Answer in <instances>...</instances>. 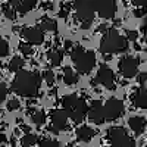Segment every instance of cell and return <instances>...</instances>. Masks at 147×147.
I'll list each match as a JSON object with an SVG mask.
<instances>
[{
  "label": "cell",
  "mask_w": 147,
  "mask_h": 147,
  "mask_svg": "<svg viewBox=\"0 0 147 147\" xmlns=\"http://www.w3.org/2000/svg\"><path fill=\"white\" fill-rule=\"evenodd\" d=\"M41 85V78L38 74L30 71H18L12 82L13 91L22 97H34L37 96Z\"/></svg>",
  "instance_id": "1"
},
{
  "label": "cell",
  "mask_w": 147,
  "mask_h": 147,
  "mask_svg": "<svg viewBox=\"0 0 147 147\" xmlns=\"http://www.w3.org/2000/svg\"><path fill=\"white\" fill-rule=\"evenodd\" d=\"M128 49V38L119 34L116 30H107L100 41V50L105 55L122 53Z\"/></svg>",
  "instance_id": "2"
},
{
  "label": "cell",
  "mask_w": 147,
  "mask_h": 147,
  "mask_svg": "<svg viewBox=\"0 0 147 147\" xmlns=\"http://www.w3.org/2000/svg\"><path fill=\"white\" fill-rule=\"evenodd\" d=\"M62 105L65 107V112L68 115V118H71L74 122H81L84 119V116L87 115V103L77 94H69L66 97H63Z\"/></svg>",
  "instance_id": "3"
},
{
  "label": "cell",
  "mask_w": 147,
  "mask_h": 147,
  "mask_svg": "<svg viewBox=\"0 0 147 147\" xmlns=\"http://www.w3.org/2000/svg\"><path fill=\"white\" fill-rule=\"evenodd\" d=\"M71 56L74 59V63H75V69L80 74H90L96 66V55L91 50H84L78 46L74 49Z\"/></svg>",
  "instance_id": "4"
},
{
  "label": "cell",
  "mask_w": 147,
  "mask_h": 147,
  "mask_svg": "<svg viewBox=\"0 0 147 147\" xmlns=\"http://www.w3.org/2000/svg\"><path fill=\"white\" fill-rule=\"evenodd\" d=\"M74 7H75V13H77L78 21L81 22V27L88 28L93 24L94 12H96L94 6H93V2L91 0H77Z\"/></svg>",
  "instance_id": "5"
},
{
  "label": "cell",
  "mask_w": 147,
  "mask_h": 147,
  "mask_svg": "<svg viewBox=\"0 0 147 147\" xmlns=\"http://www.w3.org/2000/svg\"><path fill=\"white\" fill-rule=\"evenodd\" d=\"M124 102L119 99H109L103 105V113H105V121H115L124 113Z\"/></svg>",
  "instance_id": "6"
},
{
  "label": "cell",
  "mask_w": 147,
  "mask_h": 147,
  "mask_svg": "<svg viewBox=\"0 0 147 147\" xmlns=\"http://www.w3.org/2000/svg\"><path fill=\"white\" fill-rule=\"evenodd\" d=\"M138 59L137 57H134V56H125V57H122L119 60V72L124 75L125 78H132V77H136L137 75V72H138Z\"/></svg>",
  "instance_id": "7"
},
{
  "label": "cell",
  "mask_w": 147,
  "mask_h": 147,
  "mask_svg": "<svg viewBox=\"0 0 147 147\" xmlns=\"http://www.w3.org/2000/svg\"><path fill=\"white\" fill-rule=\"evenodd\" d=\"M94 10L99 13V16L105 19L113 18L116 13V2L115 0H93Z\"/></svg>",
  "instance_id": "8"
},
{
  "label": "cell",
  "mask_w": 147,
  "mask_h": 147,
  "mask_svg": "<svg viewBox=\"0 0 147 147\" xmlns=\"http://www.w3.org/2000/svg\"><path fill=\"white\" fill-rule=\"evenodd\" d=\"M97 82H100L103 87H106L107 90H113L115 88V74L107 65H102L97 71Z\"/></svg>",
  "instance_id": "9"
},
{
  "label": "cell",
  "mask_w": 147,
  "mask_h": 147,
  "mask_svg": "<svg viewBox=\"0 0 147 147\" xmlns=\"http://www.w3.org/2000/svg\"><path fill=\"white\" fill-rule=\"evenodd\" d=\"M87 115L88 119L96 125H102L105 122V113H103V103L100 100H94L91 102L90 107L87 109Z\"/></svg>",
  "instance_id": "10"
},
{
  "label": "cell",
  "mask_w": 147,
  "mask_h": 147,
  "mask_svg": "<svg viewBox=\"0 0 147 147\" xmlns=\"http://www.w3.org/2000/svg\"><path fill=\"white\" fill-rule=\"evenodd\" d=\"M21 37L25 38L30 44H41L44 41V32L41 28L31 27V28H24L21 30Z\"/></svg>",
  "instance_id": "11"
},
{
  "label": "cell",
  "mask_w": 147,
  "mask_h": 147,
  "mask_svg": "<svg viewBox=\"0 0 147 147\" xmlns=\"http://www.w3.org/2000/svg\"><path fill=\"white\" fill-rule=\"evenodd\" d=\"M107 138L110 140L112 146L119 147V146H122L129 138V136H128V132L122 127H112V128L107 131Z\"/></svg>",
  "instance_id": "12"
},
{
  "label": "cell",
  "mask_w": 147,
  "mask_h": 147,
  "mask_svg": "<svg viewBox=\"0 0 147 147\" xmlns=\"http://www.w3.org/2000/svg\"><path fill=\"white\" fill-rule=\"evenodd\" d=\"M68 127V115L65 110H55V112L52 113V131L53 132H59L62 131Z\"/></svg>",
  "instance_id": "13"
},
{
  "label": "cell",
  "mask_w": 147,
  "mask_h": 147,
  "mask_svg": "<svg viewBox=\"0 0 147 147\" xmlns=\"http://www.w3.org/2000/svg\"><path fill=\"white\" fill-rule=\"evenodd\" d=\"M9 3L19 13H27L37 5V0H9Z\"/></svg>",
  "instance_id": "14"
},
{
  "label": "cell",
  "mask_w": 147,
  "mask_h": 147,
  "mask_svg": "<svg viewBox=\"0 0 147 147\" xmlns=\"http://www.w3.org/2000/svg\"><path fill=\"white\" fill-rule=\"evenodd\" d=\"M132 105L138 109H147V90L140 87L132 94Z\"/></svg>",
  "instance_id": "15"
},
{
  "label": "cell",
  "mask_w": 147,
  "mask_h": 147,
  "mask_svg": "<svg viewBox=\"0 0 147 147\" xmlns=\"http://www.w3.org/2000/svg\"><path fill=\"white\" fill-rule=\"evenodd\" d=\"M128 125L134 131L136 136H140V134H143V131L146 128V119L141 116H131L128 121Z\"/></svg>",
  "instance_id": "16"
},
{
  "label": "cell",
  "mask_w": 147,
  "mask_h": 147,
  "mask_svg": "<svg viewBox=\"0 0 147 147\" xmlns=\"http://www.w3.org/2000/svg\"><path fill=\"white\" fill-rule=\"evenodd\" d=\"M94 136H96V131L87 125H82L77 129V137L80 141H90Z\"/></svg>",
  "instance_id": "17"
},
{
  "label": "cell",
  "mask_w": 147,
  "mask_h": 147,
  "mask_svg": "<svg viewBox=\"0 0 147 147\" xmlns=\"http://www.w3.org/2000/svg\"><path fill=\"white\" fill-rule=\"evenodd\" d=\"M63 82L66 85H74V84H77L78 82V75L75 72H74L71 68H65L63 71Z\"/></svg>",
  "instance_id": "18"
},
{
  "label": "cell",
  "mask_w": 147,
  "mask_h": 147,
  "mask_svg": "<svg viewBox=\"0 0 147 147\" xmlns=\"http://www.w3.org/2000/svg\"><path fill=\"white\" fill-rule=\"evenodd\" d=\"M49 59H50V62L53 66H59L62 63V59H63V53L60 50H53L49 53Z\"/></svg>",
  "instance_id": "19"
},
{
  "label": "cell",
  "mask_w": 147,
  "mask_h": 147,
  "mask_svg": "<svg viewBox=\"0 0 147 147\" xmlns=\"http://www.w3.org/2000/svg\"><path fill=\"white\" fill-rule=\"evenodd\" d=\"M22 66H24V59H21L19 56H15V57L9 62V71H12V72L21 71Z\"/></svg>",
  "instance_id": "20"
},
{
  "label": "cell",
  "mask_w": 147,
  "mask_h": 147,
  "mask_svg": "<svg viewBox=\"0 0 147 147\" xmlns=\"http://www.w3.org/2000/svg\"><path fill=\"white\" fill-rule=\"evenodd\" d=\"M41 30H44V31H56L57 30V24H56L55 19L44 18L41 21Z\"/></svg>",
  "instance_id": "21"
},
{
  "label": "cell",
  "mask_w": 147,
  "mask_h": 147,
  "mask_svg": "<svg viewBox=\"0 0 147 147\" xmlns=\"http://www.w3.org/2000/svg\"><path fill=\"white\" fill-rule=\"evenodd\" d=\"M31 119H32V122H34L37 127H40V125H43L44 122H46V113L41 112V110H38V112H34L32 116H31Z\"/></svg>",
  "instance_id": "22"
},
{
  "label": "cell",
  "mask_w": 147,
  "mask_h": 147,
  "mask_svg": "<svg viewBox=\"0 0 147 147\" xmlns=\"http://www.w3.org/2000/svg\"><path fill=\"white\" fill-rule=\"evenodd\" d=\"M22 146L24 147H30V146H34L37 143V137L34 136V134H27V136H24L22 140H21Z\"/></svg>",
  "instance_id": "23"
},
{
  "label": "cell",
  "mask_w": 147,
  "mask_h": 147,
  "mask_svg": "<svg viewBox=\"0 0 147 147\" xmlns=\"http://www.w3.org/2000/svg\"><path fill=\"white\" fill-rule=\"evenodd\" d=\"M40 147H59V143L52 138H43L40 141Z\"/></svg>",
  "instance_id": "24"
},
{
  "label": "cell",
  "mask_w": 147,
  "mask_h": 147,
  "mask_svg": "<svg viewBox=\"0 0 147 147\" xmlns=\"http://www.w3.org/2000/svg\"><path fill=\"white\" fill-rule=\"evenodd\" d=\"M44 81L49 84V85H52L53 82H55V74H53V71H50V69H47V71H44Z\"/></svg>",
  "instance_id": "25"
},
{
  "label": "cell",
  "mask_w": 147,
  "mask_h": 147,
  "mask_svg": "<svg viewBox=\"0 0 147 147\" xmlns=\"http://www.w3.org/2000/svg\"><path fill=\"white\" fill-rule=\"evenodd\" d=\"M7 53H9V44H7V41L0 40V57L7 56Z\"/></svg>",
  "instance_id": "26"
},
{
  "label": "cell",
  "mask_w": 147,
  "mask_h": 147,
  "mask_svg": "<svg viewBox=\"0 0 147 147\" xmlns=\"http://www.w3.org/2000/svg\"><path fill=\"white\" fill-rule=\"evenodd\" d=\"M5 15L9 18V19H15L16 18V13H15V9L13 7H5Z\"/></svg>",
  "instance_id": "27"
},
{
  "label": "cell",
  "mask_w": 147,
  "mask_h": 147,
  "mask_svg": "<svg viewBox=\"0 0 147 147\" xmlns=\"http://www.w3.org/2000/svg\"><path fill=\"white\" fill-rule=\"evenodd\" d=\"M6 94H7V88L3 82H0V103H2L6 99Z\"/></svg>",
  "instance_id": "28"
},
{
  "label": "cell",
  "mask_w": 147,
  "mask_h": 147,
  "mask_svg": "<svg viewBox=\"0 0 147 147\" xmlns=\"http://www.w3.org/2000/svg\"><path fill=\"white\" fill-rule=\"evenodd\" d=\"M19 49H21V52H22L24 55H31V53H32V49L30 47V44H21Z\"/></svg>",
  "instance_id": "29"
},
{
  "label": "cell",
  "mask_w": 147,
  "mask_h": 147,
  "mask_svg": "<svg viewBox=\"0 0 147 147\" xmlns=\"http://www.w3.org/2000/svg\"><path fill=\"white\" fill-rule=\"evenodd\" d=\"M18 107H19V102L18 100H10L7 103V110H10V112H12V110H16Z\"/></svg>",
  "instance_id": "30"
},
{
  "label": "cell",
  "mask_w": 147,
  "mask_h": 147,
  "mask_svg": "<svg viewBox=\"0 0 147 147\" xmlns=\"http://www.w3.org/2000/svg\"><path fill=\"white\" fill-rule=\"evenodd\" d=\"M132 3L137 7H147V0H132Z\"/></svg>",
  "instance_id": "31"
},
{
  "label": "cell",
  "mask_w": 147,
  "mask_h": 147,
  "mask_svg": "<svg viewBox=\"0 0 147 147\" xmlns=\"http://www.w3.org/2000/svg\"><path fill=\"white\" fill-rule=\"evenodd\" d=\"M146 9H147V7H138L137 10H134V15L138 16V18H140V16H143V15L146 13Z\"/></svg>",
  "instance_id": "32"
},
{
  "label": "cell",
  "mask_w": 147,
  "mask_h": 147,
  "mask_svg": "<svg viewBox=\"0 0 147 147\" xmlns=\"http://www.w3.org/2000/svg\"><path fill=\"white\" fill-rule=\"evenodd\" d=\"M127 35H128V38L129 40H137V37H138V34L136 32V31H127Z\"/></svg>",
  "instance_id": "33"
},
{
  "label": "cell",
  "mask_w": 147,
  "mask_h": 147,
  "mask_svg": "<svg viewBox=\"0 0 147 147\" xmlns=\"http://www.w3.org/2000/svg\"><path fill=\"white\" fill-rule=\"evenodd\" d=\"M146 81H147V72L140 74V75H138V82H140V84H144Z\"/></svg>",
  "instance_id": "34"
},
{
  "label": "cell",
  "mask_w": 147,
  "mask_h": 147,
  "mask_svg": "<svg viewBox=\"0 0 147 147\" xmlns=\"http://www.w3.org/2000/svg\"><path fill=\"white\" fill-rule=\"evenodd\" d=\"M141 28H143V31H144V32H147V19L143 22V27H141Z\"/></svg>",
  "instance_id": "35"
},
{
  "label": "cell",
  "mask_w": 147,
  "mask_h": 147,
  "mask_svg": "<svg viewBox=\"0 0 147 147\" xmlns=\"http://www.w3.org/2000/svg\"><path fill=\"white\" fill-rule=\"evenodd\" d=\"M0 65H2V62H0Z\"/></svg>",
  "instance_id": "36"
},
{
  "label": "cell",
  "mask_w": 147,
  "mask_h": 147,
  "mask_svg": "<svg viewBox=\"0 0 147 147\" xmlns=\"http://www.w3.org/2000/svg\"><path fill=\"white\" fill-rule=\"evenodd\" d=\"M146 147H147V146H146Z\"/></svg>",
  "instance_id": "37"
}]
</instances>
